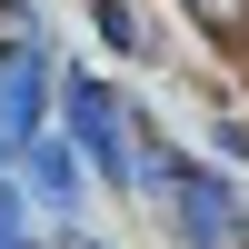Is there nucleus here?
<instances>
[{"instance_id": "1", "label": "nucleus", "mask_w": 249, "mask_h": 249, "mask_svg": "<svg viewBox=\"0 0 249 249\" xmlns=\"http://www.w3.org/2000/svg\"><path fill=\"white\" fill-rule=\"evenodd\" d=\"M190 20L210 40H249V0H190Z\"/></svg>"}]
</instances>
